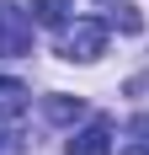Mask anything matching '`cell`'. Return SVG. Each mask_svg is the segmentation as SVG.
Segmentation results:
<instances>
[{"label": "cell", "instance_id": "obj_1", "mask_svg": "<svg viewBox=\"0 0 149 155\" xmlns=\"http://www.w3.org/2000/svg\"><path fill=\"white\" fill-rule=\"evenodd\" d=\"M106 54V21H96V16H74V21H64L59 27V59L69 64H90Z\"/></svg>", "mask_w": 149, "mask_h": 155}, {"label": "cell", "instance_id": "obj_2", "mask_svg": "<svg viewBox=\"0 0 149 155\" xmlns=\"http://www.w3.org/2000/svg\"><path fill=\"white\" fill-rule=\"evenodd\" d=\"M32 48V16L11 0H0V59H21Z\"/></svg>", "mask_w": 149, "mask_h": 155}, {"label": "cell", "instance_id": "obj_3", "mask_svg": "<svg viewBox=\"0 0 149 155\" xmlns=\"http://www.w3.org/2000/svg\"><path fill=\"white\" fill-rule=\"evenodd\" d=\"M64 150L69 155H112V118H90L80 134L64 139Z\"/></svg>", "mask_w": 149, "mask_h": 155}, {"label": "cell", "instance_id": "obj_4", "mask_svg": "<svg viewBox=\"0 0 149 155\" xmlns=\"http://www.w3.org/2000/svg\"><path fill=\"white\" fill-rule=\"evenodd\" d=\"M117 155H149V112H133V118H128Z\"/></svg>", "mask_w": 149, "mask_h": 155}, {"label": "cell", "instance_id": "obj_5", "mask_svg": "<svg viewBox=\"0 0 149 155\" xmlns=\"http://www.w3.org/2000/svg\"><path fill=\"white\" fill-rule=\"evenodd\" d=\"M32 21H43V27H64V21H69V0H32Z\"/></svg>", "mask_w": 149, "mask_h": 155}, {"label": "cell", "instance_id": "obj_6", "mask_svg": "<svg viewBox=\"0 0 149 155\" xmlns=\"http://www.w3.org/2000/svg\"><path fill=\"white\" fill-rule=\"evenodd\" d=\"M43 112L53 118V123H74V118L85 112V102H80V96H48V102H43Z\"/></svg>", "mask_w": 149, "mask_h": 155}, {"label": "cell", "instance_id": "obj_7", "mask_svg": "<svg viewBox=\"0 0 149 155\" xmlns=\"http://www.w3.org/2000/svg\"><path fill=\"white\" fill-rule=\"evenodd\" d=\"M106 11H112V16H106V27H122V32H144V16H138V5H122V0H117V5H106Z\"/></svg>", "mask_w": 149, "mask_h": 155}, {"label": "cell", "instance_id": "obj_8", "mask_svg": "<svg viewBox=\"0 0 149 155\" xmlns=\"http://www.w3.org/2000/svg\"><path fill=\"white\" fill-rule=\"evenodd\" d=\"M0 155H21V139H16V128L0 118Z\"/></svg>", "mask_w": 149, "mask_h": 155}]
</instances>
